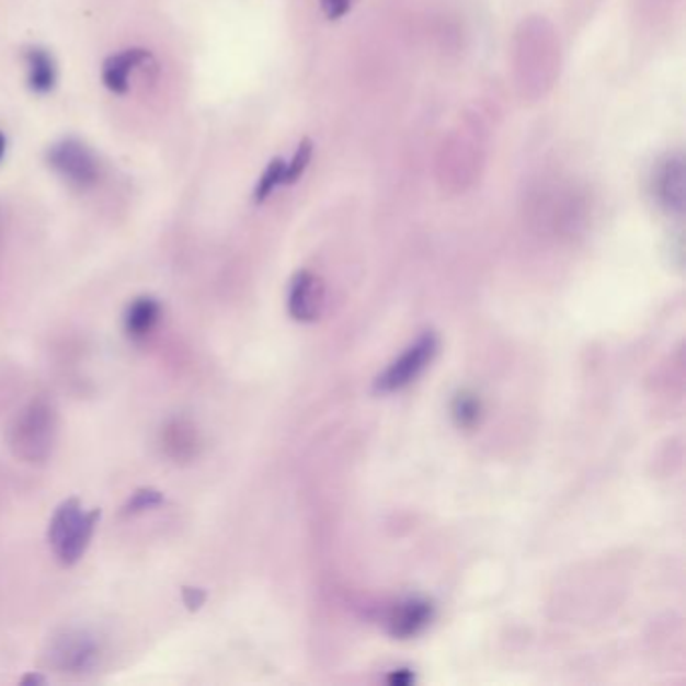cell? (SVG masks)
Masks as SVG:
<instances>
[{
  "instance_id": "obj_13",
  "label": "cell",
  "mask_w": 686,
  "mask_h": 686,
  "mask_svg": "<svg viewBox=\"0 0 686 686\" xmlns=\"http://www.w3.org/2000/svg\"><path fill=\"white\" fill-rule=\"evenodd\" d=\"M284 172H286V161L276 158L268 163V168L260 175L256 187H254V202L264 204L281 185H284Z\"/></svg>"
},
{
  "instance_id": "obj_10",
  "label": "cell",
  "mask_w": 686,
  "mask_h": 686,
  "mask_svg": "<svg viewBox=\"0 0 686 686\" xmlns=\"http://www.w3.org/2000/svg\"><path fill=\"white\" fill-rule=\"evenodd\" d=\"M431 614H433V608L430 602L413 598V601L399 604L389 620L392 634L399 638L415 637L430 625Z\"/></svg>"
},
{
  "instance_id": "obj_1",
  "label": "cell",
  "mask_w": 686,
  "mask_h": 686,
  "mask_svg": "<svg viewBox=\"0 0 686 686\" xmlns=\"http://www.w3.org/2000/svg\"><path fill=\"white\" fill-rule=\"evenodd\" d=\"M99 519L101 510H85L77 498L59 503L47 529L50 550L59 564L71 568L85 556L95 536Z\"/></svg>"
},
{
  "instance_id": "obj_6",
  "label": "cell",
  "mask_w": 686,
  "mask_h": 686,
  "mask_svg": "<svg viewBox=\"0 0 686 686\" xmlns=\"http://www.w3.org/2000/svg\"><path fill=\"white\" fill-rule=\"evenodd\" d=\"M654 196L662 206L681 214L685 209V160L671 156L662 161L652 180Z\"/></svg>"
},
{
  "instance_id": "obj_8",
  "label": "cell",
  "mask_w": 686,
  "mask_h": 686,
  "mask_svg": "<svg viewBox=\"0 0 686 686\" xmlns=\"http://www.w3.org/2000/svg\"><path fill=\"white\" fill-rule=\"evenodd\" d=\"M161 302L153 296H139L134 302H129V307L125 310L123 317V327L129 339L141 341L146 339L149 332L158 327L161 319Z\"/></svg>"
},
{
  "instance_id": "obj_18",
  "label": "cell",
  "mask_w": 686,
  "mask_h": 686,
  "mask_svg": "<svg viewBox=\"0 0 686 686\" xmlns=\"http://www.w3.org/2000/svg\"><path fill=\"white\" fill-rule=\"evenodd\" d=\"M182 598H184L187 610H190V613H196V610H199V608L204 606V602H206V592L202 588L184 586V588H182Z\"/></svg>"
},
{
  "instance_id": "obj_15",
  "label": "cell",
  "mask_w": 686,
  "mask_h": 686,
  "mask_svg": "<svg viewBox=\"0 0 686 686\" xmlns=\"http://www.w3.org/2000/svg\"><path fill=\"white\" fill-rule=\"evenodd\" d=\"M163 503H165V498H163V493L160 490L141 488V490L135 491L134 495L123 505L122 514H141V512H148V510H153V507H160Z\"/></svg>"
},
{
  "instance_id": "obj_17",
  "label": "cell",
  "mask_w": 686,
  "mask_h": 686,
  "mask_svg": "<svg viewBox=\"0 0 686 686\" xmlns=\"http://www.w3.org/2000/svg\"><path fill=\"white\" fill-rule=\"evenodd\" d=\"M351 7H353V0H320L322 13L331 21L343 19L344 14L351 11Z\"/></svg>"
},
{
  "instance_id": "obj_9",
  "label": "cell",
  "mask_w": 686,
  "mask_h": 686,
  "mask_svg": "<svg viewBox=\"0 0 686 686\" xmlns=\"http://www.w3.org/2000/svg\"><path fill=\"white\" fill-rule=\"evenodd\" d=\"M149 57H151V53L146 49H127L117 53V55H111L110 59L103 62V73H101L103 83L117 95L127 93L129 73L141 62L148 61Z\"/></svg>"
},
{
  "instance_id": "obj_14",
  "label": "cell",
  "mask_w": 686,
  "mask_h": 686,
  "mask_svg": "<svg viewBox=\"0 0 686 686\" xmlns=\"http://www.w3.org/2000/svg\"><path fill=\"white\" fill-rule=\"evenodd\" d=\"M312 153H315V148H312V141L310 139H305V141H300V146L296 148L295 156H293V160L286 161V172H284V185H293L305 175L307 172L308 165H310V160H312Z\"/></svg>"
},
{
  "instance_id": "obj_2",
  "label": "cell",
  "mask_w": 686,
  "mask_h": 686,
  "mask_svg": "<svg viewBox=\"0 0 686 686\" xmlns=\"http://www.w3.org/2000/svg\"><path fill=\"white\" fill-rule=\"evenodd\" d=\"M57 437V411L47 399H35L19 411L9 430L13 454L26 464L49 459Z\"/></svg>"
},
{
  "instance_id": "obj_12",
  "label": "cell",
  "mask_w": 686,
  "mask_h": 686,
  "mask_svg": "<svg viewBox=\"0 0 686 686\" xmlns=\"http://www.w3.org/2000/svg\"><path fill=\"white\" fill-rule=\"evenodd\" d=\"M163 445L173 459H190L196 455L197 435L192 425L185 421H173L163 431Z\"/></svg>"
},
{
  "instance_id": "obj_21",
  "label": "cell",
  "mask_w": 686,
  "mask_h": 686,
  "mask_svg": "<svg viewBox=\"0 0 686 686\" xmlns=\"http://www.w3.org/2000/svg\"><path fill=\"white\" fill-rule=\"evenodd\" d=\"M4 149H7V139H4V135L0 134V160L4 156Z\"/></svg>"
},
{
  "instance_id": "obj_3",
  "label": "cell",
  "mask_w": 686,
  "mask_h": 686,
  "mask_svg": "<svg viewBox=\"0 0 686 686\" xmlns=\"http://www.w3.org/2000/svg\"><path fill=\"white\" fill-rule=\"evenodd\" d=\"M101 642L85 628H69L50 642L49 662L59 673L83 674L98 666Z\"/></svg>"
},
{
  "instance_id": "obj_19",
  "label": "cell",
  "mask_w": 686,
  "mask_h": 686,
  "mask_svg": "<svg viewBox=\"0 0 686 686\" xmlns=\"http://www.w3.org/2000/svg\"><path fill=\"white\" fill-rule=\"evenodd\" d=\"M411 681H413V676H411V674L404 676L403 671H399V674H392L391 678H389L391 685H409Z\"/></svg>"
},
{
  "instance_id": "obj_20",
  "label": "cell",
  "mask_w": 686,
  "mask_h": 686,
  "mask_svg": "<svg viewBox=\"0 0 686 686\" xmlns=\"http://www.w3.org/2000/svg\"><path fill=\"white\" fill-rule=\"evenodd\" d=\"M23 685H45V676H41V674L28 673L26 676H23V681H21Z\"/></svg>"
},
{
  "instance_id": "obj_11",
  "label": "cell",
  "mask_w": 686,
  "mask_h": 686,
  "mask_svg": "<svg viewBox=\"0 0 686 686\" xmlns=\"http://www.w3.org/2000/svg\"><path fill=\"white\" fill-rule=\"evenodd\" d=\"M26 67H28V87L35 93H49L57 85V65L49 50L28 49L25 53Z\"/></svg>"
},
{
  "instance_id": "obj_4",
  "label": "cell",
  "mask_w": 686,
  "mask_h": 686,
  "mask_svg": "<svg viewBox=\"0 0 686 686\" xmlns=\"http://www.w3.org/2000/svg\"><path fill=\"white\" fill-rule=\"evenodd\" d=\"M47 163L50 170H55L62 180H67L75 187L85 190L98 182V158L83 141L75 137H65L61 141L53 144L47 151Z\"/></svg>"
},
{
  "instance_id": "obj_16",
  "label": "cell",
  "mask_w": 686,
  "mask_h": 686,
  "mask_svg": "<svg viewBox=\"0 0 686 686\" xmlns=\"http://www.w3.org/2000/svg\"><path fill=\"white\" fill-rule=\"evenodd\" d=\"M479 413H481V404H479L476 395H469V392H461L457 395L454 403V415L457 419V423L461 427H471L478 423Z\"/></svg>"
},
{
  "instance_id": "obj_7",
  "label": "cell",
  "mask_w": 686,
  "mask_h": 686,
  "mask_svg": "<svg viewBox=\"0 0 686 686\" xmlns=\"http://www.w3.org/2000/svg\"><path fill=\"white\" fill-rule=\"evenodd\" d=\"M322 298H324V293H322L319 278L307 270L298 272L290 283V293H288V310L293 319L300 320V322L319 319Z\"/></svg>"
},
{
  "instance_id": "obj_5",
  "label": "cell",
  "mask_w": 686,
  "mask_h": 686,
  "mask_svg": "<svg viewBox=\"0 0 686 686\" xmlns=\"http://www.w3.org/2000/svg\"><path fill=\"white\" fill-rule=\"evenodd\" d=\"M437 339L433 332H427L419 339L418 343L411 344L403 355L399 356L391 367L387 368L377 379V391H401L407 385H411L419 375L427 368L431 358L437 353Z\"/></svg>"
}]
</instances>
